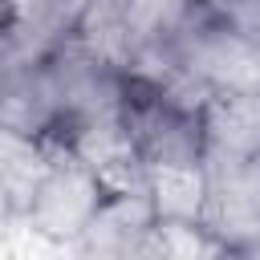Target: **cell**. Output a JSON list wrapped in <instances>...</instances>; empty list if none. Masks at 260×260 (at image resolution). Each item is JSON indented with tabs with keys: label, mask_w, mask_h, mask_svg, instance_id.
Returning a JSON list of instances; mask_svg holds the SVG:
<instances>
[{
	"label": "cell",
	"mask_w": 260,
	"mask_h": 260,
	"mask_svg": "<svg viewBox=\"0 0 260 260\" xmlns=\"http://www.w3.org/2000/svg\"><path fill=\"white\" fill-rule=\"evenodd\" d=\"M195 0H126V16H130V32L134 45H167L195 12Z\"/></svg>",
	"instance_id": "ba28073f"
},
{
	"label": "cell",
	"mask_w": 260,
	"mask_h": 260,
	"mask_svg": "<svg viewBox=\"0 0 260 260\" xmlns=\"http://www.w3.org/2000/svg\"><path fill=\"white\" fill-rule=\"evenodd\" d=\"M0 4H4V24H16V20L37 4V0H0Z\"/></svg>",
	"instance_id": "9c48e42d"
},
{
	"label": "cell",
	"mask_w": 260,
	"mask_h": 260,
	"mask_svg": "<svg viewBox=\"0 0 260 260\" xmlns=\"http://www.w3.org/2000/svg\"><path fill=\"white\" fill-rule=\"evenodd\" d=\"M207 162H248L260 158V85L215 89L203 106Z\"/></svg>",
	"instance_id": "8992f818"
},
{
	"label": "cell",
	"mask_w": 260,
	"mask_h": 260,
	"mask_svg": "<svg viewBox=\"0 0 260 260\" xmlns=\"http://www.w3.org/2000/svg\"><path fill=\"white\" fill-rule=\"evenodd\" d=\"M203 223L219 236L228 256H260V158L207 162Z\"/></svg>",
	"instance_id": "277c9868"
},
{
	"label": "cell",
	"mask_w": 260,
	"mask_h": 260,
	"mask_svg": "<svg viewBox=\"0 0 260 260\" xmlns=\"http://www.w3.org/2000/svg\"><path fill=\"white\" fill-rule=\"evenodd\" d=\"M195 4H199V8H207V12H219V16H228V12H232L240 0H195Z\"/></svg>",
	"instance_id": "30bf717a"
},
{
	"label": "cell",
	"mask_w": 260,
	"mask_h": 260,
	"mask_svg": "<svg viewBox=\"0 0 260 260\" xmlns=\"http://www.w3.org/2000/svg\"><path fill=\"white\" fill-rule=\"evenodd\" d=\"M146 256H179V260H195V256H228V248L219 244V236L203 223V219H179V215H158L146 240Z\"/></svg>",
	"instance_id": "52a82bcc"
},
{
	"label": "cell",
	"mask_w": 260,
	"mask_h": 260,
	"mask_svg": "<svg viewBox=\"0 0 260 260\" xmlns=\"http://www.w3.org/2000/svg\"><path fill=\"white\" fill-rule=\"evenodd\" d=\"M167 53L207 93L260 85V49L248 37H240V28L219 12L195 8L191 20L167 41Z\"/></svg>",
	"instance_id": "3957f363"
},
{
	"label": "cell",
	"mask_w": 260,
	"mask_h": 260,
	"mask_svg": "<svg viewBox=\"0 0 260 260\" xmlns=\"http://www.w3.org/2000/svg\"><path fill=\"white\" fill-rule=\"evenodd\" d=\"M106 195H110L106 183L65 142H57L53 162L41 175V183H37V191H32L20 223L32 236H41V240L61 244V248L73 252V244L81 240V232L89 228V219H93V211L102 207Z\"/></svg>",
	"instance_id": "7a4b0ae2"
},
{
	"label": "cell",
	"mask_w": 260,
	"mask_h": 260,
	"mask_svg": "<svg viewBox=\"0 0 260 260\" xmlns=\"http://www.w3.org/2000/svg\"><path fill=\"white\" fill-rule=\"evenodd\" d=\"M122 122H126V130L134 138V150H138L146 171H154V167H203L207 162L203 110L171 98L158 85H146V81L130 77Z\"/></svg>",
	"instance_id": "6da1fadb"
},
{
	"label": "cell",
	"mask_w": 260,
	"mask_h": 260,
	"mask_svg": "<svg viewBox=\"0 0 260 260\" xmlns=\"http://www.w3.org/2000/svg\"><path fill=\"white\" fill-rule=\"evenodd\" d=\"M158 211L146 187H130V191H110L102 199V207L93 211L89 228L81 232V240L73 244V256H89V260H130V256H146V240L154 228Z\"/></svg>",
	"instance_id": "5b68a950"
}]
</instances>
